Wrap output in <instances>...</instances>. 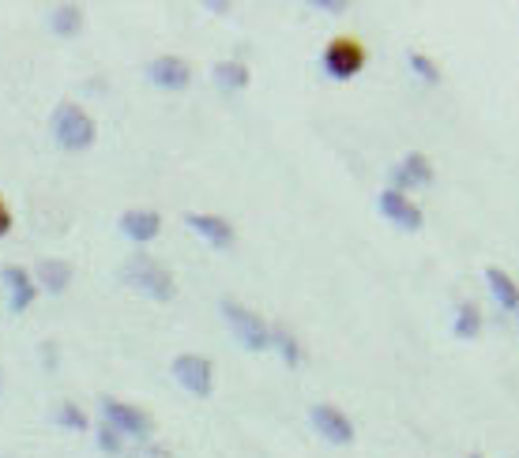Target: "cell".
Listing matches in <instances>:
<instances>
[{
  "instance_id": "cell-8",
  "label": "cell",
  "mask_w": 519,
  "mask_h": 458,
  "mask_svg": "<svg viewBox=\"0 0 519 458\" xmlns=\"http://www.w3.org/2000/svg\"><path fill=\"white\" fill-rule=\"evenodd\" d=\"M309 417H313V428L324 436L328 443H335V447H346V443L354 440V425H350V417H346L339 406H328V402H320V406H313L309 410Z\"/></svg>"
},
{
  "instance_id": "cell-2",
  "label": "cell",
  "mask_w": 519,
  "mask_h": 458,
  "mask_svg": "<svg viewBox=\"0 0 519 458\" xmlns=\"http://www.w3.org/2000/svg\"><path fill=\"white\" fill-rule=\"evenodd\" d=\"M121 282L132 286L136 293H143V297H151V301H173V293H177L173 275L162 263L151 260V256H132V260H125Z\"/></svg>"
},
{
  "instance_id": "cell-20",
  "label": "cell",
  "mask_w": 519,
  "mask_h": 458,
  "mask_svg": "<svg viewBox=\"0 0 519 458\" xmlns=\"http://www.w3.org/2000/svg\"><path fill=\"white\" fill-rule=\"evenodd\" d=\"M53 421L61 428H68V432H87V428H91V417L79 410L76 402H61V406L53 410Z\"/></svg>"
},
{
  "instance_id": "cell-21",
  "label": "cell",
  "mask_w": 519,
  "mask_h": 458,
  "mask_svg": "<svg viewBox=\"0 0 519 458\" xmlns=\"http://www.w3.org/2000/svg\"><path fill=\"white\" fill-rule=\"evenodd\" d=\"M407 64H410V72L422 79V83H429V87L441 83V68H437V61H433L429 53H410Z\"/></svg>"
},
{
  "instance_id": "cell-23",
  "label": "cell",
  "mask_w": 519,
  "mask_h": 458,
  "mask_svg": "<svg viewBox=\"0 0 519 458\" xmlns=\"http://www.w3.org/2000/svg\"><path fill=\"white\" fill-rule=\"evenodd\" d=\"M309 8H320V12H331V16H339V12H346L350 4H346V0H309Z\"/></svg>"
},
{
  "instance_id": "cell-6",
  "label": "cell",
  "mask_w": 519,
  "mask_h": 458,
  "mask_svg": "<svg viewBox=\"0 0 519 458\" xmlns=\"http://www.w3.org/2000/svg\"><path fill=\"white\" fill-rule=\"evenodd\" d=\"M365 68V46L354 38H335L324 49V72L331 79H350Z\"/></svg>"
},
{
  "instance_id": "cell-12",
  "label": "cell",
  "mask_w": 519,
  "mask_h": 458,
  "mask_svg": "<svg viewBox=\"0 0 519 458\" xmlns=\"http://www.w3.org/2000/svg\"><path fill=\"white\" fill-rule=\"evenodd\" d=\"M117 226L125 233L128 241H136V245H151L158 233H162V218L158 211H147V207H132L117 218Z\"/></svg>"
},
{
  "instance_id": "cell-18",
  "label": "cell",
  "mask_w": 519,
  "mask_h": 458,
  "mask_svg": "<svg viewBox=\"0 0 519 458\" xmlns=\"http://www.w3.org/2000/svg\"><path fill=\"white\" fill-rule=\"evenodd\" d=\"M211 79L219 83L222 91H245L249 87V64L245 61H219Z\"/></svg>"
},
{
  "instance_id": "cell-19",
  "label": "cell",
  "mask_w": 519,
  "mask_h": 458,
  "mask_svg": "<svg viewBox=\"0 0 519 458\" xmlns=\"http://www.w3.org/2000/svg\"><path fill=\"white\" fill-rule=\"evenodd\" d=\"M482 335V312L474 301H463L456 312V338H478Z\"/></svg>"
},
{
  "instance_id": "cell-26",
  "label": "cell",
  "mask_w": 519,
  "mask_h": 458,
  "mask_svg": "<svg viewBox=\"0 0 519 458\" xmlns=\"http://www.w3.org/2000/svg\"><path fill=\"white\" fill-rule=\"evenodd\" d=\"M0 391H4V372H0Z\"/></svg>"
},
{
  "instance_id": "cell-7",
  "label": "cell",
  "mask_w": 519,
  "mask_h": 458,
  "mask_svg": "<svg viewBox=\"0 0 519 458\" xmlns=\"http://www.w3.org/2000/svg\"><path fill=\"white\" fill-rule=\"evenodd\" d=\"M0 286H4V301H8V308H12L16 316H23V312L34 305V297H38L34 275H27L16 263H8V267L0 271Z\"/></svg>"
},
{
  "instance_id": "cell-10",
  "label": "cell",
  "mask_w": 519,
  "mask_h": 458,
  "mask_svg": "<svg viewBox=\"0 0 519 458\" xmlns=\"http://www.w3.org/2000/svg\"><path fill=\"white\" fill-rule=\"evenodd\" d=\"M185 222H189L192 233H196L200 241H207L211 248H234V241H237L234 226H230L226 218H219V214L192 211V214H185Z\"/></svg>"
},
{
  "instance_id": "cell-4",
  "label": "cell",
  "mask_w": 519,
  "mask_h": 458,
  "mask_svg": "<svg viewBox=\"0 0 519 458\" xmlns=\"http://www.w3.org/2000/svg\"><path fill=\"white\" fill-rule=\"evenodd\" d=\"M102 425H110L113 432H121L125 440H147L155 432L151 413L132 406L125 398H102Z\"/></svg>"
},
{
  "instance_id": "cell-17",
  "label": "cell",
  "mask_w": 519,
  "mask_h": 458,
  "mask_svg": "<svg viewBox=\"0 0 519 458\" xmlns=\"http://www.w3.org/2000/svg\"><path fill=\"white\" fill-rule=\"evenodd\" d=\"M271 350L283 353V361L290 368H298L305 361V353H301V342L294 338V331L286 327V323H271Z\"/></svg>"
},
{
  "instance_id": "cell-25",
  "label": "cell",
  "mask_w": 519,
  "mask_h": 458,
  "mask_svg": "<svg viewBox=\"0 0 519 458\" xmlns=\"http://www.w3.org/2000/svg\"><path fill=\"white\" fill-rule=\"evenodd\" d=\"M204 8H207V12H215V16H222V12H230V4H226V0H207Z\"/></svg>"
},
{
  "instance_id": "cell-16",
  "label": "cell",
  "mask_w": 519,
  "mask_h": 458,
  "mask_svg": "<svg viewBox=\"0 0 519 458\" xmlns=\"http://www.w3.org/2000/svg\"><path fill=\"white\" fill-rule=\"evenodd\" d=\"M486 282H489V290H493V297H497V305L508 308V312H519V286H516V278H508L501 267H489Z\"/></svg>"
},
{
  "instance_id": "cell-15",
  "label": "cell",
  "mask_w": 519,
  "mask_h": 458,
  "mask_svg": "<svg viewBox=\"0 0 519 458\" xmlns=\"http://www.w3.org/2000/svg\"><path fill=\"white\" fill-rule=\"evenodd\" d=\"M46 23H49V31L57 34V38H76L79 31H83V8L79 4H53L49 8V16H46Z\"/></svg>"
},
{
  "instance_id": "cell-5",
  "label": "cell",
  "mask_w": 519,
  "mask_h": 458,
  "mask_svg": "<svg viewBox=\"0 0 519 458\" xmlns=\"http://www.w3.org/2000/svg\"><path fill=\"white\" fill-rule=\"evenodd\" d=\"M170 372H173V380L196 398H207L215 391V365H211L207 357H200V353H181L170 365Z\"/></svg>"
},
{
  "instance_id": "cell-24",
  "label": "cell",
  "mask_w": 519,
  "mask_h": 458,
  "mask_svg": "<svg viewBox=\"0 0 519 458\" xmlns=\"http://www.w3.org/2000/svg\"><path fill=\"white\" fill-rule=\"evenodd\" d=\"M12 233V211H8V203L0 199V237H8Z\"/></svg>"
},
{
  "instance_id": "cell-1",
  "label": "cell",
  "mask_w": 519,
  "mask_h": 458,
  "mask_svg": "<svg viewBox=\"0 0 519 458\" xmlns=\"http://www.w3.org/2000/svg\"><path fill=\"white\" fill-rule=\"evenodd\" d=\"M49 136H53V143H57L61 151L79 154V151H87V147H95L98 124L83 106L61 102V106L53 109V117H49Z\"/></svg>"
},
{
  "instance_id": "cell-27",
  "label": "cell",
  "mask_w": 519,
  "mask_h": 458,
  "mask_svg": "<svg viewBox=\"0 0 519 458\" xmlns=\"http://www.w3.org/2000/svg\"><path fill=\"white\" fill-rule=\"evenodd\" d=\"M471 458H482V455H471Z\"/></svg>"
},
{
  "instance_id": "cell-22",
  "label": "cell",
  "mask_w": 519,
  "mask_h": 458,
  "mask_svg": "<svg viewBox=\"0 0 519 458\" xmlns=\"http://www.w3.org/2000/svg\"><path fill=\"white\" fill-rule=\"evenodd\" d=\"M95 443L102 455H125L128 451V440L121 436V432H113L110 425H98L95 428Z\"/></svg>"
},
{
  "instance_id": "cell-11",
  "label": "cell",
  "mask_w": 519,
  "mask_h": 458,
  "mask_svg": "<svg viewBox=\"0 0 519 458\" xmlns=\"http://www.w3.org/2000/svg\"><path fill=\"white\" fill-rule=\"evenodd\" d=\"M377 203H380V214H384L388 222H395L399 229H407V233L422 229L425 218H422V211H418V203H410L403 192H392V188H388V192H380Z\"/></svg>"
},
{
  "instance_id": "cell-13",
  "label": "cell",
  "mask_w": 519,
  "mask_h": 458,
  "mask_svg": "<svg viewBox=\"0 0 519 458\" xmlns=\"http://www.w3.org/2000/svg\"><path fill=\"white\" fill-rule=\"evenodd\" d=\"M433 184V162L425 154H407L399 166L392 169V192H407V188H425Z\"/></svg>"
},
{
  "instance_id": "cell-14",
  "label": "cell",
  "mask_w": 519,
  "mask_h": 458,
  "mask_svg": "<svg viewBox=\"0 0 519 458\" xmlns=\"http://www.w3.org/2000/svg\"><path fill=\"white\" fill-rule=\"evenodd\" d=\"M34 286H42L46 293H64L72 286V263L68 260H42L34 271Z\"/></svg>"
},
{
  "instance_id": "cell-9",
  "label": "cell",
  "mask_w": 519,
  "mask_h": 458,
  "mask_svg": "<svg viewBox=\"0 0 519 458\" xmlns=\"http://www.w3.org/2000/svg\"><path fill=\"white\" fill-rule=\"evenodd\" d=\"M143 72H147V79L155 83L158 91H185L192 83V68L181 57H155Z\"/></svg>"
},
{
  "instance_id": "cell-3",
  "label": "cell",
  "mask_w": 519,
  "mask_h": 458,
  "mask_svg": "<svg viewBox=\"0 0 519 458\" xmlns=\"http://www.w3.org/2000/svg\"><path fill=\"white\" fill-rule=\"evenodd\" d=\"M222 320L230 323L234 338L245 346L249 353H264L271 350V323L264 316H256L252 308L237 305V301H222Z\"/></svg>"
}]
</instances>
